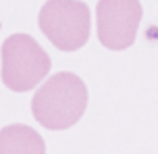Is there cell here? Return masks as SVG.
<instances>
[{
    "instance_id": "6da1fadb",
    "label": "cell",
    "mask_w": 158,
    "mask_h": 154,
    "mask_svg": "<svg viewBox=\"0 0 158 154\" xmlns=\"http://www.w3.org/2000/svg\"><path fill=\"white\" fill-rule=\"evenodd\" d=\"M87 108V88L83 79L75 73L63 71L52 75L38 88L31 98L33 119L52 131L73 127L83 117Z\"/></svg>"
},
{
    "instance_id": "277c9868",
    "label": "cell",
    "mask_w": 158,
    "mask_h": 154,
    "mask_svg": "<svg viewBox=\"0 0 158 154\" xmlns=\"http://www.w3.org/2000/svg\"><path fill=\"white\" fill-rule=\"evenodd\" d=\"M139 0H98L96 25L98 40L108 50H127L133 46L142 23Z\"/></svg>"
},
{
    "instance_id": "7a4b0ae2",
    "label": "cell",
    "mask_w": 158,
    "mask_h": 154,
    "mask_svg": "<svg viewBox=\"0 0 158 154\" xmlns=\"http://www.w3.org/2000/svg\"><path fill=\"white\" fill-rule=\"evenodd\" d=\"M50 56L27 33H13L2 44V83L13 92H29L50 73Z\"/></svg>"
},
{
    "instance_id": "5b68a950",
    "label": "cell",
    "mask_w": 158,
    "mask_h": 154,
    "mask_svg": "<svg viewBox=\"0 0 158 154\" xmlns=\"http://www.w3.org/2000/svg\"><path fill=\"white\" fill-rule=\"evenodd\" d=\"M0 154H46V144L29 125H6L0 129Z\"/></svg>"
},
{
    "instance_id": "3957f363",
    "label": "cell",
    "mask_w": 158,
    "mask_h": 154,
    "mask_svg": "<svg viewBox=\"0 0 158 154\" xmlns=\"http://www.w3.org/2000/svg\"><path fill=\"white\" fill-rule=\"evenodd\" d=\"M42 33L63 52H75L89 40L92 17L81 0H48L38 17Z\"/></svg>"
}]
</instances>
